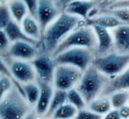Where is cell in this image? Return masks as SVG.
Instances as JSON below:
<instances>
[{
    "label": "cell",
    "instance_id": "cell-1",
    "mask_svg": "<svg viewBox=\"0 0 129 119\" xmlns=\"http://www.w3.org/2000/svg\"><path fill=\"white\" fill-rule=\"evenodd\" d=\"M82 22L83 19L78 16L71 15L64 11L61 13L43 34V53L52 55L61 42Z\"/></svg>",
    "mask_w": 129,
    "mask_h": 119
},
{
    "label": "cell",
    "instance_id": "cell-2",
    "mask_svg": "<svg viewBox=\"0 0 129 119\" xmlns=\"http://www.w3.org/2000/svg\"><path fill=\"white\" fill-rule=\"evenodd\" d=\"M31 110L32 107L15 86L1 99V119H24Z\"/></svg>",
    "mask_w": 129,
    "mask_h": 119
},
{
    "label": "cell",
    "instance_id": "cell-3",
    "mask_svg": "<svg viewBox=\"0 0 129 119\" xmlns=\"http://www.w3.org/2000/svg\"><path fill=\"white\" fill-rule=\"evenodd\" d=\"M108 81V76L103 74L91 65L84 71L76 89L88 105L101 96Z\"/></svg>",
    "mask_w": 129,
    "mask_h": 119
},
{
    "label": "cell",
    "instance_id": "cell-4",
    "mask_svg": "<svg viewBox=\"0 0 129 119\" xmlns=\"http://www.w3.org/2000/svg\"><path fill=\"white\" fill-rule=\"evenodd\" d=\"M97 46V37L93 27L84 25L70 33L59 44L52 56H57L63 51L73 48H86L96 53Z\"/></svg>",
    "mask_w": 129,
    "mask_h": 119
},
{
    "label": "cell",
    "instance_id": "cell-5",
    "mask_svg": "<svg viewBox=\"0 0 129 119\" xmlns=\"http://www.w3.org/2000/svg\"><path fill=\"white\" fill-rule=\"evenodd\" d=\"M92 65L106 76L114 77L122 73L129 66V54L114 51L96 56Z\"/></svg>",
    "mask_w": 129,
    "mask_h": 119
},
{
    "label": "cell",
    "instance_id": "cell-6",
    "mask_svg": "<svg viewBox=\"0 0 129 119\" xmlns=\"http://www.w3.org/2000/svg\"><path fill=\"white\" fill-rule=\"evenodd\" d=\"M95 52L86 48H73L53 57V58L57 65L73 66L84 72L92 65L96 57Z\"/></svg>",
    "mask_w": 129,
    "mask_h": 119
},
{
    "label": "cell",
    "instance_id": "cell-7",
    "mask_svg": "<svg viewBox=\"0 0 129 119\" xmlns=\"http://www.w3.org/2000/svg\"><path fill=\"white\" fill-rule=\"evenodd\" d=\"M83 73L80 69L73 66L57 65L53 79L54 88L66 91L74 88L78 86Z\"/></svg>",
    "mask_w": 129,
    "mask_h": 119
},
{
    "label": "cell",
    "instance_id": "cell-8",
    "mask_svg": "<svg viewBox=\"0 0 129 119\" xmlns=\"http://www.w3.org/2000/svg\"><path fill=\"white\" fill-rule=\"evenodd\" d=\"M1 59L9 67L15 79L22 84L36 82V71L30 61L14 59L8 56H1Z\"/></svg>",
    "mask_w": 129,
    "mask_h": 119
},
{
    "label": "cell",
    "instance_id": "cell-9",
    "mask_svg": "<svg viewBox=\"0 0 129 119\" xmlns=\"http://www.w3.org/2000/svg\"><path fill=\"white\" fill-rule=\"evenodd\" d=\"M31 63L36 71L37 81L53 84L54 71L57 67L53 57L43 53L39 54Z\"/></svg>",
    "mask_w": 129,
    "mask_h": 119
},
{
    "label": "cell",
    "instance_id": "cell-10",
    "mask_svg": "<svg viewBox=\"0 0 129 119\" xmlns=\"http://www.w3.org/2000/svg\"><path fill=\"white\" fill-rule=\"evenodd\" d=\"M59 9L54 0H39L37 21L41 27V33H44L46 28L57 19L60 14Z\"/></svg>",
    "mask_w": 129,
    "mask_h": 119
},
{
    "label": "cell",
    "instance_id": "cell-11",
    "mask_svg": "<svg viewBox=\"0 0 129 119\" xmlns=\"http://www.w3.org/2000/svg\"><path fill=\"white\" fill-rule=\"evenodd\" d=\"M38 48L29 42L18 41L13 42L5 55L14 59L32 61L39 55Z\"/></svg>",
    "mask_w": 129,
    "mask_h": 119
},
{
    "label": "cell",
    "instance_id": "cell-12",
    "mask_svg": "<svg viewBox=\"0 0 129 119\" xmlns=\"http://www.w3.org/2000/svg\"><path fill=\"white\" fill-rule=\"evenodd\" d=\"M96 0H75L64 6V12L87 21L91 10L97 5Z\"/></svg>",
    "mask_w": 129,
    "mask_h": 119
},
{
    "label": "cell",
    "instance_id": "cell-13",
    "mask_svg": "<svg viewBox=\"0 0 129 119\" xmlns=\"http://www.w3.org/2000/svg\"><path fill=\"white\" fill-rule=\"evenodd\" d=\"M119 90H129V66L120 74L108 81L101 96H110Z\"/></svg>",
    "mask_w": 129,
    "mask_h": 119
},
{
    "label": "cell",
    "instance_id": "cell-14",
    "mask_svg": "<svg viewBox=\"0 0 129 119\" xmlns=\"http://www.w3.org/2000/svg\"><path fill=\"white\" fill-rule=\"evenodd\" d=\"M41 89L39 100L34 108L37 116H45L47 113L50 104L51 102L52 96L54 94V90L52 84L45 83L39 81H36Z\"/></svg>",
    "mask_w": 129,
    "mask_h": 119
},
{
    "label": "cell",
    "instance_id": "cell-15",
    "mask_svg": "<svg viewBox=\"0 0 129 119\" xmlns=\"http://www.w3.org/2000/svg\"><path fill=\"white\" fill-rule=\"evenodd\" d=\"M91 27L97 37L98 46L96 53H99V55H103L112 52V48H114V41L113 36L108 31V29L97 25Z\"/></svg>",
    "mask_w": 129,
    "mask_h": 119
},
{
    "label": "cell",
    "instance_id": "cell-16",
    "mask_svg": "<svg viewBox=\"0 0 129 119\" xmlns=\"http://www.w3.org/2000/svg\"><path fill=\"white\" fill-rule=\"evenodd\" d=\"M114 51L129 54V25H123L113 29Z\"/></svg>",
    "mask_w": 129,
    "mask_h": 119
},
{
    "label": "cell",
    "instance_id": "cell-17",
    "mask_svg": "<svg viewBox=\"0 0 129 119\" xmlns=\"http://www.w3.org/2000/svg\"><path fill=\"white\" fill-rule=\"evenodd\" d=\"M3 30L6 32L11 42L13 43L18 41H23L29 42L36 46H38L40 44V41L34 39L27 36L24 32L23 30L19 26V24L13 20L11 21Z\"/></svg>",
    "mask_w": 129,
    "mask_h": 119
},
{
    "label": "cell",
    "instance_id": "cell-18",
    "mask_svg": "<svg viewBox=\"0 0 129 119\" xmlns=\"http://www.w3.org/2000/svg\"><path fill=\"white\" fill-rule=\"evenodd\" d=\"M85 25L88 26H101L106 29H114L121 25H126L114 16L108 14H101V15L88 18L84 21Z\"/></svg>",
    "mask_w": 129,
    "mask_h": 119
},
{
    "label": "cell",
    "instance_id": "cell-19",
    "mask_svg": "<svg viewBox=\"0 0 129 119\" xmlns=\"http://www.w3.org/2000/svg\"><path fill=\"white\" fill-rule=\"evenodd\" d=\"M22 29L27 36L32 39L38 41L42 39V33L39 22L30 15H27L22 21Z\"/></svg>",
    "mask_w": 129,
    "mask_h": 119
},
{
    "label": "cell",
    "instance_id": "cell-20",
    "mask_svg": "<svg viewBox=\"0 0 129 119\" xmlns=\"http://www.w3.org/2000/svg\"><path fill=\"white\" fill-rule=\"evenodd\" d=\"M66 101H67V91L62 90L54 89L51 102L50 104L48 111L45 113L44 117L46 118H51L53 113L59 107L65 104Z\"/></svg>",
    "mask_w": 129,
    "mask_h": 119
},
{
    "label": "cell",
    "instance_id": "cell-21",
    "mask_svg": "<svg viewBox=\"0 0 129 119\" xmlns=\"http://www.w3.org/2000/svg\"><path fill=\"white\" fill-rule=\"evenodd\" d=\"M88 106L89 109L102 116L107 114L112 108L110 96H99Z\"/></svg>",
    "mask_w": 129,
    "mask_h": 119
},
{
    "label": "cell",
    "instance_id": "cell-22",
    "mask_svg": "<svg viewBox=\"0 0 129 119\" xmlns=\"http://www.w3.org/2000/svg\"><path fill=\"white\" fill-rule=\"evenodd\" d=\"M9 7L12 17L18 24L22 23L27 15V13H29L27 6L22 0H13Z\"/></svg>",
    "mask_w": 129,
    "mask_h": 119
},
{
    "label": "cell",
    "instance_id": "cell-23",
    "mask_svg": "<svg viewBox=\"0 0 129 119\" xmlns=\"http://www.w3.org/2000/svg\"><path fill=\"white\" fill-rule=\"evenodd\" d=\"M24 97L32 108H35L39 100L41 89L37 82L23 84Z\"/></svg>",
    "mask_w": 129,
    "mask_h": 119
},
{
    "label": "cell",
    "instance_id": "cell-24",
    "mask_svg": "<svg viewBox=\"0 0 129 119\" xmlns=\"http://www.w3.org/2000/svg\"><path fill=\"white\" fill-rule=\"evenodd\" d=\"M78 112V109L73 105L70 103H65L53 113L51 119L75 118Z\"/></svg>",
    "mask_w": 129,
    "mask_h": 119
},
{
    "label": "cell",
    "instance_id": "cell-25",
    "mask_svg": "<svg viewBox=\"0 0 129 119\" xmlns=\"http://www.w3.org/2000/svg\"><path fill=\"white\" fill-rule=\"evenodd\" d=\"M112 107L119 109L127 104L129 102V90H119L110 95Z\"/></svg>",
    "mask_w": 129,
    "mask_h": 119
},
{
    "label": "cell",
    "instance_id": "cell-26",
    "mask_svg": "<svg viewBox=\"0 0 129 119\" xmlns=\"http://www.w3.org/2000/svg\"><path fill=\"white\" fill-rule=\"evenodd\" d=\"M67 101L77 108L78 111L84 109L87 105L81 94L76 88H72L67 91Z\"/></svg>",
    "mask_w": 129,
    "mask_h": 119
},
{
    "label": "cell",
    "instance_id": "cell-27",
    "mask_svg": "<svg viewBox=\"0 0 129 119\" xmlns=\"http://www.w3.org/2000/svg\"><path fill=\"white\" fill-rule=\"evenodd\" d=\"M101 14H108L114 16L126 25H129V9L121 8V9H104L101 11Z\"/></svg>",
    "mask_w": 129,
    "mask_h": 119
},
{
    "label": "cell",
    "instance_id": "cell-28",
    "mask_svg": "<svg viewBox=\"0 0 129 119\" xmlns=\"http://www.w3.org/2000/svg\"><path fill=\"white\" fill-rule=\"evenodd\" d=\"M11 78L7 75L1 73L0 77V99H2L7 92H9L13 87Z\"/></svg>",
    "mask_w": 129,
    "mask_h": 119
},
{
    "label": "cell",
    "instance_id": "cell-29",
    "mask_svg": "<svg viewBox=\"0 0 129 119\" xmlns=\"http://www.w3.org/2000/svg\"><path fill=\"white\" fill-rule=\"evenodd\" d=\"M11 13L9 6L5 4L1 5L0 7V28L4 30L8 25V24L12 21Z\"/></svg>",
    "mask_w": 129,
    "mask_h": 119
},
{
    "label": "cell",
    "instance_id": "cell-30",
    "mask_svg": "<svg viewBox=\"0 0 129 119\" xmlns=\"http://www.w3.org/2000/svg\"><path fill=\"white\" fill-rule=\"evenodd\" d=\"M8 36L3 30H0V51L1 56L5 55L11 46Z\"/></svg>",
    "mask_w": 129,
    "mask_h": 119
},
{
    "label": "cell",
    "instance_id": "cell-31",
    "mask_svg": "<svg viewBox=\"0 0 129 119\" xmlns=\"http://www.w3.org/2000/svg\"><path fill=\"white\" fill-rule=\"evenodd\" d=\"M75 119H103L102 115L93 112L90 109H82L78 111Z\"/></svg>",
    "mask_w": 129,
    "mask_h": 119
},
{
    "label": "cell",
    "instance_id": "cell-32",
    "mask_svg": "<svg viewBox=\"0 0 129 119\" xmlns=\"http://www.w3.org/2000/svg\"><path fill=\"white\" fill-rule=\"evenodd\" d=\"M22 1L27 6L29 15L37 20V11H38L39 0H22Z\"/></svg>",
    "mask_w": 129,
    "mask_h": 119
},
{
    "label": "cell",
    "instance_id": "cell-33",
    "mask_svg": "<svg viewBox=\"0 0 129 119\" xmlns=\"http://www.w3.org/2000/svg\"><path fill=\"white\" fill-rule=\"evenodd\" d=\"M110 9H121V8H126V9H129V0H121L118 1L113 4L107 5Z\"/></svg>",
    "mask_w": 129,
    "mask_h": 119
},
{
    "label": "cell",
    "instance_id": "cell-34",
    "mask_svg": "<svg viewBox=\"0 0 129 119\" xmlns=\"http://www.w3.org/2000/svg\"><path fill=\"white\" fill-rule=\"evenodd\" d=\"M103 119H123L120 116L119 109H114L110 111L105 116L103 117Z\"/></svg>",
    "mask_w": 129,
    "mask_h": 119
},
{
    "label": "cell",
    "instance_id": "cell-35",
    "mask_svg": "<svg viewBox=\"0 0 129 119\" xmlns=\"http://www.w3.org/2000/svg\"><path fill=\"white\" fill-rule=\"evenodd\" d=\"M120 116L123 119H129V105H125L119 109Z\"/></svg>",
    "mask_w": 129,
    "mask_h": 119
},
{
    "label": "cell",
    "instance_id": "cell-36",
    "mask_svg": "<svg viewBox=\"0 0 129 119\" xmlns=\"http://www.w3.org/2000/svg\"><path fill=\"white\" fill-rule=\"evenodd\" d=\"M36 117H37V114L35 111V109H32L24 117V119H36Z\"/></svg>",
    "mask_w": 129,
    "mask_h": 119
},
{
    "label": "cell",
    "instance_id": "cell-37",
    "mask_svg": "<svg viewBox=\"0 0 129 119\" xmlns=\"http://www.w3.org/2000/svg\"><path fill=\"white\" fill-rule=\"evenodd\" d=\"M73 1H75V0H61V3L63 5V6H66L67 4L70 3V2H71Z\"/></svg>",
    "mask_w": 129,
    "mask_h": 119
},
{
    "label": "cell",
    "instance_id": "cell-38",
    "mask_svg": "<svg viewBox=\"0 0 129 119\" xmlns=\"http://www.w3.org/2000/svg\"><path fill=\"white\" fill-rule=\"evenodd\" d=\"M110 1H111V0H104L103 2H101V5L103 6H105L109 2H110Z\"/></svg>",
    "mask_w": 129,
    "mask_h": 119
},
{
    "label": "cell",
    "instance_id": "cell-39",
    "mask_svg": "<svg viewBox=\"0 0 129 119\" xmlns=\"http://www.w3.org/2000/svg\"><path fill=\"white\" fill-rule=\"evenodd\" d=\"M118 1H121V0H111V1H110V2H109V3L107 4V5H109V4H113V3H114V2H118ZM107 5H106V6H107Z\"/></svg>",
    "mask_w": 129,
    "mask_h": 119
},
{
    "label": "cell",
    "instance_id": "cell-40",
    "mask_svg": "<svg viewBox=\"0 0 129 119\" xmlns=\"http://www.w3.org/2000/svg\"><path fill=\"white\" fill-rule=\"evenodd\" d=\"M36 119H45V118H42L41 116H37V117H36ZM46 119H47V118H46Z\"/></svg>",
    "mask_w": 129,
    "mask_h": 119
}]
</instances>
